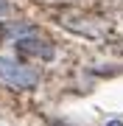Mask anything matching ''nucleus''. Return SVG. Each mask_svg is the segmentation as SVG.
<instances>
[{"mask_svg": "<svg viewBox=\"0 0 123 126\" xmlns=\"http://www.w3.org/2000/svg\"><path fill=\"white\" fill-rule=\"evenodd\" d=\"M0 79L6 84L17 87V90H25V87H34L37 84V73L25 64H17L14 59H3L0 56Z\"/></svg>", "mask_w": 123, "mask_h": 126, "instance_id": "obj_1", "label": "nucleus"}, {"mask_svg": "<svg viewBox=\"0 0 123 126\" xmlns=\"http://www.w3.org/2000/svg\"><path fill=\"white\" fill-rule=\"evenodd\" d=\"M17 48L23 50V53H28V56H45V59H50L53 56V45L50 42H42V39H20L17 42Z\"/></svg>", "mask_w": 123, "mask_h": 126, "instance_id": "obj_2", "label": "nucleus"}, {"mask_svg": "<svg viewBox=\"0 0 123 126\" xmlns=\"http://www.w3.org/2000/svg\"><path fill=\"white\" fill-rule=\"evenodd\" d=\"M3 34H6V25H0V36H3Z\"/></svg>", "mask_w": 123, "mask_h": 126, "instance_id": "obj_3", "label": "nucleus"}, {"mask_svg": "<svg viewBox=\"0 0 123 126\" xmlns=\"http://www.w3.org/2000/svg\"><path fill=\"white\" fill-rule=\"evenodd\" d=\"M109 126H120V121H112V123H109Z\"/></svg>", "mask_w": 123, "mask_h": 126, "instance_id": "obj_4", "label": "nucleus"}]
</instances>
